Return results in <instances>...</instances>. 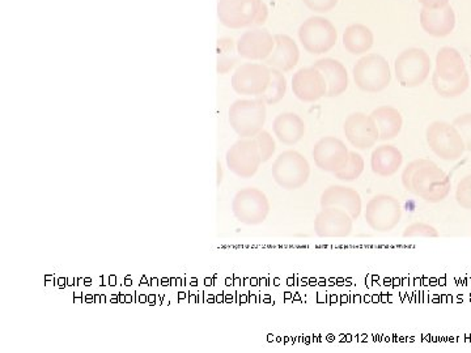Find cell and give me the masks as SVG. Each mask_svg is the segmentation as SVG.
<instances>
[{
	"label": "cell",
	"instance_id": "obj_18",
	"mask_svg": "<svg viewBox=\"0 0 471 353\" xmlns=\"http://www.w3.org/2000/svg\"><path fill=\"white\" fill-rule=\"evenodd\" d=\"M321 207H337L345 210L353 220L359 219L362 210V196L355 189L334 185L321 195Z\"/></svg>",
	"mask_w": 471,
	"mask_h": 353
},
{
	"label": "cell",
	"instance_id": "obj_12",
	"mask_svg": "<svg viewBox=\"0 0 471 353\" xmlns=\"http://www.w3.org/2000/svg\"><path fill=\"white\" fill-rule=\"evenodd\" d=\"M271 80V68L265 63H244L232 75V88L237 94L260 97L266 92Z\"/></svg>",
	"mask_w": 471,
	"mask_h": 353
},
{
	"label": "cell",
	"instance_id": "obj_13",
	"mask_svg": "<svg viewBox=\"0 0 471 353\" xmlns=\"http://www.w3.org/2000/svg\"><path fill=\"white\" fill-rule=\"evenodd\" d=\"M313 160L317 168L326 173H337L345 168L350 159V151L345 142L334 136H325L313 147Z\"/></svg>",
	"mask_w": 471,
	"mask_h": 353
},
{
	"label": "cell",
	"instance_id": "obj_7",
	"mask_svg": "<svg viewBox=\"0 0 471 353\" xmlns=\"http://www.w3.org/2000/svg\"><path fill=\"white\" fill-rule=\"evenodd\" d=\"M297 34L304 49L313 55L328 52L338 41L337 28L322 16L306 18L299 28Z\"/></svg>",
	"mask_w": 471,
	"mask_h": 353
},
{
	"label": "cell",
	"instance_id": "obj_22",
	"mask_svg": "<svg viewBox=\"0 0 471 353\" xmlns=\"http://www.w3.org/2000/svg\"><path fill=\"white\" fill-rule=\"evenodd\" d=\"M404 164V155L394 145L382 144L376 147L370 156V168L375 174L387 178L394 176Z\"/></svg>",
	"mask_w": 471,
	"mask_h": 353
},
{
	"label": "cell",
	"instance_id": "obj_30",
	"mask_svg": "<svg viewBox=\"0 0 471 353\" xmlns=\"http://www.w3.org/2000/svg\"><path fill=\"white\" fill-rule=\"evenodd\" d=\"M364 167H365V162H364L362 155L355 151L350 152V159H348V162L345 164V168L339 170L337 173H334V176L339 181L353 182L362 176Z\"/></svg>",
	"mask_w": 471,
	"mask_h": 353
},
{
	"label": "cell",
	"instance_id": "obj_20",
	"mask_svg": "<svg viewBox=\"0 0 471 353\" xmlns=\"http://www.w3.org/2000/svg\"><path fill=\"white\" fill-rule=\"evenodd\" d=\"M275 47L265 65L270 68H277L282 72L294 69L300 60V49L294 38L287 34H275Z\"/></svg>",
	"mask_w": 471,
	"mask_h": 353
},
{
	"label": "cell",
	"instance_id": "obj_24",
	"mask_svg": "<svg viewBox=\"0 0 471 353\" xmlns=\"http://www.w3.org/2000/svg\"><path fill=\"white\" fill-rule=\"evenodd\" d=\"M272 130L280 143L291 147L303 139L306 127L300 116L294 113H282L274 119Z\"/></svg>",
	"mask_w": 471,
	"mask_h": 353
},
{
	"label": "cell",
	"instance_id": "obj_39",
	"mask_svg": "<svg viewBox=\"0 0 471 353\" xmlns=\"http://www.w3.org/2000/svg\"><path fill=\"white\" fill-rule=\"evenodd\" d=\"M470 67H471V57H470Z\"/></svg>",
	"mask_w": 471,
	"mask_h": 353
},
{
	"label": "cell",
	"instance_id": "obj_34",
	"mask_svg": "<svg viewBox=\"0 0 471 353\" xmlns=\"http://www.w3.org/2000/svg\"><path fill=\"white\" fill-rule=\"evenodd\" d=\"M452 125L458 130V133L462 136L466 151L471 152V113L462 114V116L455 118Z\"/></svg>",
	"mask_w": 471,
	"mask_h": 353
},
{
	"label": "cell",
	"instance_id": "obj_17",
	"mask_svg": "<svg viewBox=\"0 0 471 353\" xmlns=\"http://www.w3.org/2000/svg\"><path fill=\"white\" fill-rule=\"evenodd\" d=\"M236 47L241 58L265 62L275 47V40L267 29H252L238 38Z\"/></svg>",
	"mask_w": 471,
	"mask_h": 353
},
{
	"label": "cell",
	"instance_id": "obj_19",
	"mask_svg": "<svg viewBox=\"0 0 471 353\" xmlns=\"http://www.w3.org/2000/svg\"><path fill=\"white\" fill-rule=\"evenodd\" d=\"M421 26L423 30L432 37H446L455 30V11L450 4L441 9L423 7L421 11Z\"/></svg>",
	"mask_w": 471,
	"mask_h": 353
},
{
	"label": "cell",
	"instance_id": "obj_31",
	"mask_svg": "<svg viewBox=\"0 0 471 353\" xmlns=\"http://www.w3.org/2000/svg\"><path fill=\"white\" fill-rule=\"evenodd\" d=\"M254 139L258 144L262 162H267L272 157V155L275 153V150H277V144H275L274 138L271 136L269 131L262 130L261 133H258L254 136Z\"/></svg>",
	"mask_w": 471,
	"mask_h": 353
},
{
	"label": "cell",
	"instance_id": "obj_35",
	"mask_svg": "<svg viewBox=\"0 0 471 353\" xmlns=\"http://www.w3.org/2000/svg\"><path fill=\"white\" fill-rule=\"evenodd\" d=\"M303 1L304 4L313 12L326 13L331 9H336L339 0H303Z\"/></svg>",
	"mask_w": 471,
	"mask_h": 353
},
{
	"label": "cell",
	"instance_id": "obj_25",
	"mask_svg": "<svg viewBox=\"0 0 471 353\" xmlns=\"http://www.w3.org/2000/svg\"><path fill=\"white\" fill-rule=\"evenodd\" d=\"M370 116L377 125L381 142H387L397 138L404 126V118L401 111L393 106H379L370 113Z\"/></svg>",
	"mask_w": 471,
	"mask_h": 353
},
{
	"label": "cell",
	"instance_id": "obj_27",
	"mask_svg": "<svg viewBox=\"0 0 471 353\" xmlns=\"http://www.w3.org/2000/svg\"><path fill=\"white\" fill-rule=\"evenodd\" d=\"M432 85H433V89L436 91L440 97H443V99H455V97H460L461 94L469 89L470 75L466 71L465 75L461 79L455 80V82H444L433 74L432 75Z\"/></svg>",
	"mask_w": 471,
	"mask_h": 353
},
{
	"label": "cell",
	"instance_id": "obj_15",
	"mask_svg": "<svg viewBox=\"0 0 471 353\" xmlns=\"http://www.w3.org/2000/svg\"><path fill=\"white\" fill-rule=\"evenodd\" d=\"M353 229V218L337 207H323L314 219V232L321 238H345Z\"/></svg>",
	"mask_w": 471,
	"mask_h": 353
},
{
	"label": "cell",
	"instance_id": "obj_8",
	"mask_svg": "<svg viewBox=\"0 0 471 353\" xmlns=\"http://www.w3.org/2000/svg\"><path fill=\"white\" fill-rule=\"evenodd\" d=\"M269 198L255 187H246L236 194L232 211L236 219L245 225H260L269 216Z\"/></svg>",
	"mask_w": 471,
	"mask_h": 353
},
{
	"label": "cell",
	"instance_id": "obj_4",
	"mask_svg": "<svg viewBox=\"0 0 471 353\" xmlns=\"http://www.w3.org/2000/svg\"><path fill=\"white\" fill-rule=\"evenodd\" d=\"M271 174L274 181L284 190H297L308 182L311 165L300 152L288 150L282 152L274 161Z\"/></svg>",
	"mask_w": 471,
	"mask_h": 353
},
{
	"label": "cell",
	"instance_id": "obj_2",
	"mask_svg": "<svg viewBox=\"0 0 471 353\" xmlns=\"http://www.w3.org/2000/svg\"><path fill=\"white\" fill-rule=\"evenodd\" d=\"M266 102L261 96L250 100H237L228 110V122L240 138H254L266 123Z\"/></svg>",
	"mask_w": 471,
	"mask_h": 353
},
{
	"label": "cell",
	"instance_id": "obj_28",
	"mask_svg": "<svg viewBox=\"0 0 471 353\" xmlns=\"http://www.w3.org/2000/svg\"><path fill=\"white\" fill-rule=\"evenodd\" d=\"M238 52L232 38H220L218 41V72L226 75L238 63Z\"/></svg>",
	"mask_w": 471,
	"mask_h": 353
},
{
	"label": "cell",
	"instance_id": "obj_37",
	"mask_svg": "<svg viewBox=\"0 0 471 353\" xmlns=\"http://www.w3.org/2000/svg\"><path fill=\"white\" fill-rule=\"evenodd\" d=\"M267 16H269V9L266 7V4L263 3V4H262L261 11H260V13H258V17H257L254 26H262V24L266 21Z\"/></svg>",
	"mask_w": 471,
	"mask_h": 353
},
{
	"label": "cell",
	"instance_id": "obj_11",
	"mask_svg": "<svg viewBox=\"0 0 471 353\" xmlns=\"http://www.w3.org/2000/svg\"><path fill=\"white\" fill-rule=\"evenodd\" d=\"M262 4V0H219L218 18L220 24L229 29L254 26Z\"/></svg>",
	"mask_w": 471,
	"mask_h": 353
},
{
	"label": "cell",
	"instance_id": "obj_10",
	"mask_svg": "<svg viewBox=\"0 0 471 353\" xmlns=\"http://www.w3.org/2000/svg\"><path fill=\"white\" fill-rule=\"evenodd\" d=\"M227 167L233 174L240 178H252L257 174L262 160L258 144L254 138H245L237 140L226 155Z\"/></svg>",
	"mask_w": 471,
	"mask_h": 353
},
{
	"label": "cell",
	"instance_id": "obj_6",
	"mask_svg": "<svg viewBox=\"0 0 471 353\" xmlns=\"http://www.w3.org/2000/svg\"><path fill=\"white\" fill-rule=\"evenodd\" d=\"M426 139L429 150L441 160H460L466 151L458 130L444 121L432 122L426 130Z\"/></svg>",
	"mask_w": 471,
	"mask_h": 353
},
{
	"label": "cell",
	"instance_id": "obj_26",
	"mask_svg": "<svg viewBox=\"0 0 471 353\" xmlns=\"http://www.w3.org/2000/svg\"><path fill=\"white\" fill-rule=\"evenodd\" d=\"M343 46L353 55H362L372 49L375 35L370 28L364 24H351L343 32Z\"/></svg>",
	"mask_w": 471,
	"mask_h": 353
},
{
	"label": "cell",
	"instance_id": "obj_38",
	"mask_svg": "<svg viewBox=\"0 0 471 353\" xmlns=\"http://www.w3.org/2000/svg\"><path fill=\"white\" fill-rule=\"evenodd\" d=\"M221 179H223V170H221L220 162H218V185L221 184Z\"/></svg>",
	"mask_w": 471,
	"mask_h": 353
},
{
	"label": "cell",
	"instance_id": "obj_1",
	"mask_svg": "<svg viewBox=\"0 0 471 353\" xmlns=\"http://www.w3.org/2000/svg\"><path fill=\"white\" fill-rule=\"evenodd\" d=\"M402 185L409 193L424 202L445 201L452 190L450 178L438 164L427 159H418L407 164L402 172Z\"/></svg>",
	"mask_w": 471,
	"mask_h": 353
},
{
	"label": "cell",
	"instance_id": "obj_33",
	"mask_svg": "<svg viewBox=\"0 0 471 353\" xmlns=\"http://www.w3.org/2000/svg\"><path fill=\"white\" fill-rule=\"evenodd\" d=\"M455 201L463 210H471V174L463 176L455 189Z\"/></svg>",
	"mask_w": 471,
	"mask_h": 353
},
{
	"label": "cell",
	"instance_id": "obj_3",
	"mask_svg": "<svg viewBox=\"0 0 471 353\" xmlns=\"http://www.w3.org/2000/svg\"><path fill=\"white\" fill-rule=\"evenodd\" d=\"M356 86L367 93H379L387 89L392 82V69L387 59L379 54H367L353 68Z\"/></svg>",
	"mask_w": 471,
	"mask_h": 353
},
{
	"label": "cell",
	"instance_id": "obj_14",
	"mask_svg": "<svg viewBox=\"0 0 471 353\" xmlns=\"http://www.w3.org/2000/svg\"><path fill=\"white\" fill-rule=\"evenodd\" d=\"M345 139L356 150L367 151L373 148L379 140V128L372 116L364 113H353L345 118L343 125Z\"/></svg>",
	"mask_w": 471,
	"mask_h": 353
},
{
	"label": "cell",
	"instance_id": "obj_16",
	"mask_svg": "<svg viewBox=\"0 0 471 353\" xmlns=\"http://www.w3.org/2000/svg\"><path fill=\"white\" fill-rule=\"evenodd\" d=\"M292 92L300 101H318L328 94V83L318 68H300L292 77Z\"/></svg>",
	"mask_w": 471,
	"mask_h": 353
},
{
	"label": "cell",
	"instance_id": "obj_23",
	"mask_svg": "<svg viewBox=\"0 0 471 353\" xmlns=\"http://www.w3.org/2000/svg\"><path fill=\"white\" fill-rule=\"evenodd\" d=\"M466 72V63L463 60L461 52L445 46L438 50L435 60V75L444 82H455L461 79Z\"/></svg>",
	"mask_w": 471,
	"mask_h": 353
},
{
	"label": "cell",
	"instance_id": "obj_9",
	"mask_svg": "<svg viewBox=\"0 0 471 353\" xmlns=\"http://www.w3.org/2000/svg\"><path fill=\"white\" fill-rule=\"evenodd\" d=\"M364 218L372 230L379 233L390 232L402 219V206L392 195H376L367 203Z\"/></svg>",
	"mask_w": 471,
	"mask_h": 353
},
{
	"label": "cell",
	"instance_id": "obj_21",
	"mask_svg": "<svg viewBox=\"0 0 471 353\" xmlns=\"http://www.w3.org/2000/svg\"><path fill=\"white\" fill-rule=\"evenodd\" d=\"M313 66L320 69L328 83L326 97H339L347 91L350 79L343 63H340L337 59L322 58L318 59Z\"/></svg>",
	"mask_w": 471,
	"mask_h": 353
},
{
	"label": "cell",
	"instance_id": "obj_5",
	"mask_svg": "<svg viewBox=\"0 0 471 353\" xmlns=\"http://www.w3.org/2000/svg\"><path fill=\"white\" fill-rule=\"evenodd\" d=\"M432 69L428 52L421 47L402 51L394 62V74L398 83L404 88H416L423 84Z\"/></svg>",
	"mask_w": 471,
	"mask_h": 353
},
{
	"label": "cell",
	"instance_id": "obj_32",
	"mask_svg": "<svg viewBox=\"0 0 471 353\" xmlns=\"http://www.w3.org/2000/svg\"><path fill=\"white\" fill-rule=\"evenodd\" d=\"M404 238L423 237V238H438V232L436 228L429 225L427 223H412L404 230Z\"/></svg>",
	"mask_w": 471,
	"mask_h": 353
},
{
	"label": "cell",
	"instance_id": "obj_29",
	"mask_svg": "<svg viewBox=\"0 0 471 353\" xmlns=\"http://www.w3.org/2000/svg\"><path fill=\"white\" fill-rule=\"evenodd\" d=\"M287 93V79L282 71L271 68V80L266 92L261 97L266 105H277L284 99Z\"/></svg>",
	"mask_w": 471,
	"mask_h": 353
},
{
	"label": "cell",
	"instance_id": "obj_36",
	"mask_svg": "<svg viewBox=\"0 0 471 353\" xmlns=\"http://www.w3.org/2000/svg\"><path fill=\"white\" fill-rule=\"evenodd\" d=\"M423 7H428V9H441L445 7L449 4V0H419Z\"/></svg>",
	"mask_w": 471,
	"mask_h": 353
}]
</instances>
